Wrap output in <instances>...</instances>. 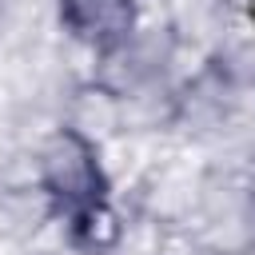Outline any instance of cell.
Returning <instances> with one entry per match:
<instances>
[{"instance_id": "7a4b0ae2", "label": "cell", "mask_w": 255, "mask_h": 255, "mask_svg": "<svg viewBox=\"0 0 255 255\" xmlns=\"http://www.w3.org/2000/svg\"><path fill=\"white\" fill-rule=\"evenodd\" d=\"M64 28L96 52H116L135 28V0H60Z\"/></svg>"}, {"instance_id": "3957f363", "label": "cell", "mask_w": 255, "mask_h": 255, "mask_svg": "<svg viewBox=\"0 0 255 255\" xmlns=\"http://www.w3.org/2000/svg\"><path fill=\"white\" fill-rule=\"evenodd\" d=\"M251 199H255V191H251Z\"/></svg>"}, {"instance_id": "6da1fadb", "label": "cell", "mask_w": 255, "mask_h": 255, "mask_svg": "<svg viewBox=\"0 0 255 255\" xmlns=\"http://www.w3.org/2000/svg\"><path fill=\"white\" fill-rule=\"evenodd\" d=\"M40 187L56 215L72 223L108 211V175L100 167L96 143L76 128H60L40 147Z\"/></svg>"}]
</instances>
